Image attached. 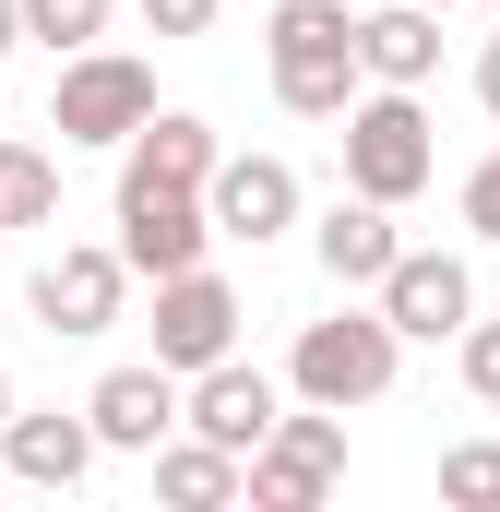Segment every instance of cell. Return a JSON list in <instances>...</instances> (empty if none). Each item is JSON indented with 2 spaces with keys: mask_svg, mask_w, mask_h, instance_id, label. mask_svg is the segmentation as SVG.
I'll return each mask as SVG.
<instances>
[{
  "mask_svg": "<svg viewBox=\"0 0 500 512\" xmlns=\"http://www.w3.org/2000/svg\"><path fill=\"white\" fill-rule=\"evenodd\" d=\"M203 215H215V239H286L298 227V167L286 155H215V179H203Z\"/></svg>",
  "mask_w": 500,
  "mask_h": 512,
  "instance_id": "30bf717a",
  "label": "cell"
},
{
  "mask_svg": "<svg viewBox=\"0 0 500 512\" xmlns=\"http://www.w3.org/2000/svg\"><path fill=\"white\" fill-rule=\"evenodd\" d=\"M131 298V262L108 239H60V251L36 262V286H24V310H36V334H108Z\"/></svg>",
  "mask_w": 500,
  "mask_h": 512,
  "instance_id": "ba28073f",
  "label": "cell"
},
{
  "mask_svg": "<svg viewBox=\"0 0 500 512\" xmlns=\"http://www.w3.org/2000/svg\"><path fill=\"white\" fill-rule=\"evenodd\" d=\"M489 12H500V0H489Z\"/></svg>",
  "mask_w": 500,
  "mask_h": 512,
  "instance_id": "83f0119b",
  "label": "cell"
},
{
  "mask_svg": "<svg viewBox=\"0 0 500 512\" xmlns=\"http://www.w3.org/2000/svg\"><path fill=\"white\" fill-rule=\"evenodd\" d=\"M334 143H346V191H370V203H393V215L441 179V143H429L417 84H358L346 120H334Z\"/></svg>",
  "mask_w": 500,
  "mask_h": 512,
  "instance_id": "7a4b0ae2",
  "label": "cell"
},
{
  "mask_svg": "<svg viewBox=\"0 0 500 512\" xmlns=\"http://www.w3.org/2000/svg\"><path fill=\"white\" fill-rule=\"evenodd\" d=\"M441 501L453 512H500V441H453L441 453Z\"/></svg>",
  "mask_w": 500,
  "mask_h": 512,
  "instance_id": "ffe728a7",
  "label": "cell"
},
{
  "mask_svg": "<svg viewBox=\"0 0 500 512\" xmlns=\"http://www.w3.org/2000/svg\"><path fill=\"white\" fill-rule=\"evenodd\" d=\"M370 310L405 334V346H453L465 322H477V262L465 251H393L370 286Z\"/></svg>",
  "mask_w": 500,
  "mask_h": 512,
  "instance_id": "8992f818",
  "label": "cell"
},
{
  "mask_svg": "<svg viewBox=\"0 0 500 512\" xmlns=\"http://www.w3.org/2000/svg\"><path fill=\"white\" fill-rule=\"evenodd\" d=\"M274 405H286V382H274V370H239V358H215V370H191V382H179V429H203V441L250 453V441L274 429Z\"/></svg>",
  "mask_w": 500,
  "mask_h": 512,
  "instance_id": "7c38bea8",
  "label": "cell"
},
{
  "mask_svg": "<svg viewBox=\"0 0 500 512\" xmlns=\"http://www.w3.org/2000/svg\"><path fill=\"white\" fill-rule=\"evenodd\" d=\"M108 251L131 274H191V262L215 251V215H203V191H179V179H120V239Z\"/></svg>",
  "mask_w": 500,
  "mask_h": 512,
  "instance_id": "9c48e42d",
  "label": "cell"
},
{
  "mask_svg": "<svg viewBox=\"0 0 500 512\" xmlns=\"http://www.w3.org/2000/svg\"><path fill=\"white\" fill-rule=\"evenodd\" d=\"M465 227H477V239L500 251V143L477 155V167H465Z\"/></svg>",
  "mask_w": 500,
  "mask_h": 512,
  "instance_id": "7402d4cb",
  "label": "cell"
},
{
  "mask_svg": "<svg viewBox=\"0 0 500 512\" xmlns=\"http://www.w3.org/2000/svg\"><path fill=\"white\" fill-rule=\"evenodd\" d=\"M405 370V334L381 322V310H334V322H298V346H286V393L298 405H381Z\"/></svg>",
  "mask_w": 500,
  "mask_h": 512,
  "instance_id": "3957f363",
  "label": "cell"
},
{
  "mask_svg": "<svg viewBox=\"0 0 500 512\" xmlns=\"http://www.w3.org/2000/svg\"><path fill=\"white\" fill-rule=\"evenodd\" d=\"M227 0H143V36H215Z\"/></svg>",
  "mask_w": 500,
  "mask_h": 512,
  "instance_id": "603a6c76",
  "label": "cell"
},
{
  "mask_svg": "<svg viewBox=\"0 0 500 512\" xmlns=\"http://www.w3.org/2000/svg\"><path fill=\"white\" fill-rule=\"evenodd\" d=\"M12 405H24V393H12V370H0V417H12Z\"/></svg>",
  "mask_w": 500,
  "mask_h": 512,
  "instance_id": "4316f807",
  "label": "cell"
},
{
  "mask_svg": "<svg viewBox=\"0 0 500 512\" xmlns=\"http://www.w3.org/2000/svg\"><path fill=\"white\" fill-rule=\"evenodd\" d=\"M262 60H274V108L286 120H346V96L370 84L346 0H274L262 12Z\"/></svg>",
  "mask_w": 500,
  "mask_h": 512,
  "instance_id": "6da1fadb",
  "label": "cell"
},
{
  "mask_svg": "<svg viewBox=\"0 0 500 512\" xmlns=\"http://www.w3.org/2000/svg\"><path fill=\"white\" fill-rule=\"evenodd\" d=\"M12 48H24V12H12V0H0V60H12Z\"/></svg>",
  "mask_w": 500,
  "mask_h": 512,
  "instance_id": "d4e9b609",
  "label": "cell"
},
{
  "mask_svg": "<svg viewBox=\"0 0 500 512\" xmlns=\"http://www.w3.org/2000/svg\"><path fill=\"white\" fill-rule=\"evenodd\" d=\"M12 12H24V36H36V48H60V60H72V48H96V36H108V12H120V0H12Z\"/></svg>",
  "mask_w": 500,
  "mask_h": 512,
  "instance_id": "d6986e66",
  "label": "cell"
},
{
  "mask_svg": "<svg viewBox=\"0 0 500 512\" xmlns=\"http://www.w3.org/2000/svg\"><path fill=\"white\" fill-rule=\"evenodd\" d=\"M358 72H370V84H429V72H441V12H417V0L358 12Z\"/></svg>",
  "mask_w": 500,
  "mask_h": 512,
  "instance_id": "e0dca14e",
  "label": "cell"
},
{
  "mask_svg": "<svg viewBox=\"0 0 500 512\" xmlns=\"http://www.w3.org/2000/svg\"><path fill=\"white\" fill-rule=\"evenodd\" d=\"M393 251H405V239H393V203H370V191H346V203L310 227V262H322L346 298H358V286H381V262H393Z\"/></svg>",
  "mask_w": 500,
  "mask_h": 512,
  "instance_id": "9a60e30c",
  "label": "cell"
},
{
  "mask_svg": "<svg viewBox=\"0 0 500 512\" xmlns=\"http://www.w3.org/2000/svg\"><path fill=\"white\" fill-rule=\"evenodd\" d=\"M215 155H227V143H215L203 108H143V131L120 143V179H179V191H203Z\"/></svg>",
  "mask_w": 500,
  "mask_h": 512,
  "instance_id": "5bb4252c",
  "label": "cell"
},
{
  "mask_svg": "<svg viewBox=\"0 0 500 512\" xmlns=\"http://www.w3.org/2000/svg\"><path fill=\"white\" fill-rule=\"evenodd\" d=\"M143 465H155V501H167V512H227V501H239V453L203 441V429H167Z\"/></svg>",
  "mask_w": 500,
  "mask_h": 512,
  "instance_id": "2e32d148",
  "label": "cell"
},
{
  "mask_svg": "<svg viewBox=\"0 0 500 512\" xmlns=\"http://www.w3.org/2000/svg\"><path fill=\"white\" fill-rule=\"evenodd\" d=\"M143 108H155V72H143L131 48H72L60 84H48V131H60V143H131Z\"/></svg>",
  "mask_w": 500,
  "mask_h": 512,
  "instance_id": "5b68a950",
  "label": "cell"
},
{
  "mask_svg": "<svg viewBox=\"0 0 500 512\" xmlns=\"http://www.w3.org/2000/svg\"><path fill=\"white\" fill-rule=\"evenodd\" d=\"M0 227H60V155L0 143Z\"/></svg>",
  "mask_w": 500,
  "mask_h": 512,
  "instance_id": "ac0fdd59",
  "label": "cell"
},
{
  "mask_svg": "<svg viewBox=\"0 0 500 512\" xmlns=\"http://www.w3.org/2000/svg\"><path fill=\"white\" fill-rule=\"evenodd\" d=\"M453 370H465L477 405H500V322H465V334H453Z\"/></svg>",
  "mask_w": 500,
  "mask_h": 512,
  "instance_id": "44dd1931",
  "label": "cell"
},
{
  "mask_svg": "<svg viewBox=\"0 0 500 512\" xmlns=\"http://www.w3.org/2000/svg\"><path fill=\"white\" fill-rule=\"evenodd\" d=\"M215 358H239V286L215 274V262H191V274H155V370H215Z\"/></svg>",
  "mask_w": 500,
  "mask_h": 512,
  "instance_id": "52a82bcc",
  "label": "cell"
},
{
  "mask_svg": "<svg viewBox=\"0 0 500 512\" xmlns=\"http://www.w3.org/2000/svg\"><path fill=\"white\" fill-rule=\"evenodd\" d=\"M417 12H441V24H453V12H465V0H417Z\"/></svg>",
  "mask_w": 500,
  "mask_h": 512,
  "instance_id": "484cf974",
  "label": "cell"
},
{
  "mask_svg": "<svg viewBox=\"0 0 500 512\" xmlns=\"http://www.w3.org/2000/svg\"><path fill=\"white\" fill-rule=\"evenodd\" d=\"M477 108H489V120H500V36H489V48H477Z\"/></svg>",
  "mask_w": 500,
  "mask_h": 512,
  "instance_id": "cb8c5ba5",
  "label": "cell"
},
{
  "mask_svg": "<svg viewBox=\"0 0 500 512\" xmlns=\"http://www.w3.org/2000/svg\"><path fill=\"white\" fill-rule=\"evenodd\" d=\"M84 429H96V453H155V441L179 429V370H155V358L96 370V393H84Z\"/></svg>",
  "mask_w": 500,
  "mask_h": 512,
  "instance_id": "8fae6325",
  "label": "cell"
},
{
  "mask_svg": "<svg viewBox=\"0 0 500 512\" xmlns=\"http://www.w3.org/2000/svg\"><path fill=\"white\" fill-rule=\"evenodd\" d=\"M346 489V417L334 405H274V429L239 453V501H262V512H310V501H334Z\"/></svg>",
  "mask_w": 500,
  "mask_h": 512,
  "instance_id": "277c9868",
  "label": "cell"
},
{
  "mask_svg": "<svg viewBox=\"0 0 500 512\" xmlns=\"http://www.w3.org/2000/svg\"><path fill=\"white\" fill-rule=\"evenodd\" d=\"M0 465H12L24 489H84V477H96L84 405H72V417H60V405H12V417H0Z\"/></svg>",
  "mask_w": 500,
  "mask_h": 512,
  "instance_id": "4fadbf2b",
  "label": "cell"
}]
</instances>
